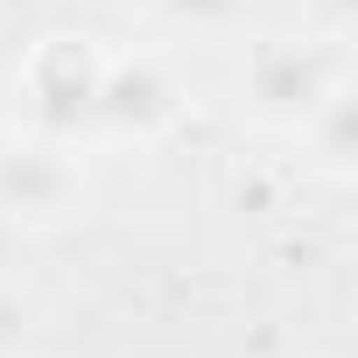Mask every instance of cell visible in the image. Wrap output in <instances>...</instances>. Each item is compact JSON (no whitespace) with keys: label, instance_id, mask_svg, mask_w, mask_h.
Listing matches in <instances>:
<instances>
[{"label":"cell","instance_id":"cell-2","mask_svg":"<svg viewBox=\"0 0 358 358\" xmlns=\"http://www.w3.org/2000/svg\"><path fill=\"white\" fill-rule=\"evenodd\" d=\"M99 78H106V43L85 29H50L29 43V57L15 64V113L29 134L43 141H71L92 148V106H99Z\"/></svg>","mask_w":358,"mask_h":358},{"label":"cell","instance_id":"cell-7","mask_svg":"<svg viewBox=\"0 0 358 358\" xmlns=\"http://www.w3.org/2000/svg\"><path fill=\"white\" fill-rule=\"evenodd\" d=\"M302 29H316L330 43H351L358 36V0H302Z\"/></svg>","mask_w":358,"mask_h":358},{"label":"cell","instance_id":"cell-3","mask_svg":"<svg viewBox=\"0 0 358 358\" xmlns=\"http://www.w3.org/2000/svg\"><path fill=\"white\" fill-rule=\"evenodd\" d=\"M92 204V169L85 148L43 141L29 127L0 134V225L15 232H64Z\"/></svg>","mask_w":358,"mask_h":358},{"label":"cell","instance_id":"cell-1","mask_svg":"<svg viewBox=\"0 0 358 358\" xmlns=\"http://www.w3.org/2000/svg\"><path fill=\"white\" fill-rule=\"evenodd\" d=\"M344 78H351V43H330L316 29H267L239 57V113L267 141H295Z\"/></svg>","mask_w":358,"mask_h":358},{"label":"cell","instance_id":"cell-5","mask_svg":"<svg viewBox=\"0 0 358 358\" xmlns=\"http://www.w3.org/2000/svg\"><path fill=\"white\" fill-rule=\"evenodd\" d=\"M295 148H302V169L316 176V183H351L358 176V71L309 113V127L295 134Z\"/></svg>","mask_w":358,"mask_h":358},{"label":"cell","instance_id":"cell-4","mask_svg":"<svg viewBox=\"0 0 358 358\" xmlns=\"http://www.w3.org/2000/svg\"><path fill=\"white\" fill-rule=\"evenodd\" d=\"M190 92L176 78V64L162 50H106V78H99V106H92V141H134L155 148L162 134H176Z\"/></svg>","mask_w":358,"mask_h":358},{"label":"cell","instance_id":"cell-6","mask_svg":"<svg viewBox=\"0 0 358 358\" xmlns=\"http://www.w3.org/2000/svg\"><path fill=\"white\" fill-rule=\"evenodd\" d=\"M260 0H155V22L169 36H190V43H218V36H239L253 22Z\"/></svg>","mask_w":358,"mask_h":358}]
</instances>
